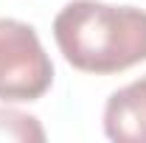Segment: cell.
I'll list each match as a JSON object with an SVG mask.
<instances>
[{"mask_svg": "<svg viewBox=\"0 0 146 143\" xmlns=\"http://www.w3.org/2000/svg\"><path fill=\"white\" fill-rule=\"evenodd\" d=\"M0 140H45V129L34 115L0 107Z\"/></svg>", "mask_w": 146, "mask_h": 143, "instance_id": "obj_4", "label": "cell"}, {"mask_svg": "<svg viewBox=\"0 0 146 143\" xmlns=\"http://www.w3.org/2000/svg\"><path fill=\"white\" fill-rule=\"evenodd\" d=\"M104 135L115 143H146V76L107 98Z\"/></svg>", "mask_w": 146, "mask_h": 143, "instance_id": "obj_3", "label": "cell"}, {"mask_svg": "<svg viewBox=\"0 0 146 143\" xmlns=\"http://www.w3.org/2000/svg\"><path fill=\"white\" fill-rule=\"evenodd\" d=\"M54 84V62L28 23L0 20V98L39 101Z\"/></svg>", "mask_w": 146, "mask_h": 143, "instance_id": "obj_2", "label": "cell"}, {"mask_svg": "<svg viewBox=\"0 0 146 143\" xmlns=\"http://www.w3.org/2000/svg\"><path fill=\"white\" fill-rule=\"evenodd\" d=\"M54 39L76 70L121 73L146 62V11L101 0H70L54 20Z\"/></svg>", "mask_w": 146, "mask_h": 143, "instance_id": "obj_1", "label": "cell"}]
</instances>
